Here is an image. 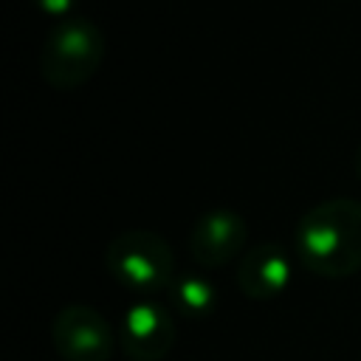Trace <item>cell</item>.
I'll return each instance as SVG.
<instances>
[{
    "label": "cell",
    "instance_id": "obj_10",
    "mask_svg": "<svg viewBox=\"0 0 361 361\" xmlns=\"http://www.w3.org/2000/svg\"><path fill=\"white\" fill-rule=\"evenodd\" d=\"M355 172H358V178H361V147H358V152H355Z\"/></svg>",
    "mask_w": 361,
    "mask_h": 361
},
{
    "label": "cell",
    "instance_id": "obj_3",
    "mask_svg": "<svg viewBox=\"0 0 361 361\" xmlns=\"http://www.w3.org/2000/svg\"><path fill=\"white\" fill-rule=\"evenodd\" d=\"M104 265L113 279L138 299L166 290L175 279V254L169 243L149 228H127L116 234L104 251Z\"/></svg>",
    "mask_w": 361,
    "mask_h": 361
},
{
    "label": "cell",
    "instance_id": "obj_7",
    "mask_svg": "<svg viewBox=\"0 0 361 361\" xmlns=\"http://www.w3.org/2000/svg\"><path fill=\"white\" fill-rule=\"evenodd\" d=\"M237 285L251 299L279 296L290 285V257L276 243L254 245L237 265Z\"/></svg>",
    "mask_w": 361,
    "mask_h": 361
},
{
    "label": "cell",
    "instance_id": "obj_6",
    "mask_svg": "<svg viewBox=\"0 0 361 361\" xmlns=\"http://www.w3.org/2000/svg\"><path fill=\"white\" fill-rule=\"evenodd\" d=\"M248 223L231 209H209L189 231V254L203 268H217L245 254Z\"/></svg>",
    "mask_w": 361,
    "mask_h": 361
},
{
    "label": "cell",
    "instance_id": "obj_8",
    "mask_svg": "<svg viewBox=\"0 0 361 361\" xmlns=\"http://www.w3.org/2000/svg\"><path fill=\"white\" fill-rule=\"evenodd\" d=\"M172 302L175 307L186 316V319H203L212 313L214 307V288L209 279L197 276V274H183V276H175L172 285Z\"/></svg>",
    "mask_w": 361,
    "mask_h": 361
},
{
    "label": "cell",
    "instance_id": "obj_4",
    "mask_svg": "<svg viewBox=\"0 0 361 361\" xmlns=\"http://www.w3.org/2000/svg\"><path fill=\"white\" fill-rule=\"evenodd\" d=\"M51 341L62 361H110L118 333L96 307L68 305L51 322Z\"/></svg>",
    "mask_w": 361,
    "mask_h": 361
},
{
    "label": "cell",
    "instance_id": "obj_1",
    "mask_svg": "<svg viewBox=\"0 0 361 361\" xmlns=\"http://www.w3.org/2000/svg\"><path fill=\"white\" fill-rule=\"evenodd\" d=\"M293 254L319 276H350L361 271V203L333 197L310 206L293 228Z\"/></svg>",
    "mask_w": 361,
    "mask_h": 361
},
{
    "label": "cell",
    "instance_id": "obj_9",
    "mask_svg": "<svg viewBox=\"0 0 361 361\" xmlns=\"http://www.w3.org/2000/svg\"><path fill=\"white\" fill-rule=\"evenodd\" d=\"M39 11H45V14H54V17H71V11H73V6H76V0H31Z\"/></svg>",
    "mask_w": 361,
    "mask_h": 361
},
{
    "label": "cell",
    "instance_id": "obj_5",
    "mask_svg": "<svg viewBox=\"0 0 361 361\" xmlns=\"http://www.w3.org/2000/svg\"><path fill=\"white\" fill-rule=\"evenodd\" d=\"M175 316L152 296L133 302L118 322V344L133 361H161L175 347Z\"/></svg>",
    "mask_w": 361,
    "mask_h": 361
},
{
    "label": "cell",
    "instance_id": "obj_2",
    "mask_svg": "<svg viewBox=\"0 0 361 361\" xmlns=\"http://www.w3.org/2000/svg\"><path fill=\"white\" fill-rule=\"evenodd\" d=\"M107 42L102 28L87 17H65L42 42L39 73L56 90H73L96 76Z\"/></svg>",
    "mask_w": 361,
    "mask_h": 361
}]
</instances>
